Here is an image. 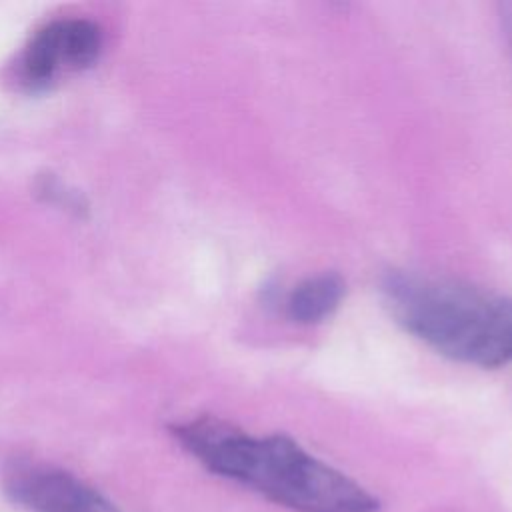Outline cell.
<instances>
[{"label": "cell", "mask_w": 512, "mask_h": 512, "mask_svg": "<svg viewBox=\"0 0 512 512\" xmlns=\"http://www.w3.org/2000/svg\"><path fill=\"white\" fill-rule=\"evenodd\" d=\"M4 486L28 512H118L96 488L72 472L38 460H14L4 470Z\"/></svg>", "instance_id": "4"}, {"label": "cell", "mask_w": 512, "mask_h": 512, "mask_svg": "<svg viewBox=\"0 0 512 512\" xmlns=\"http://www.w3.org/2000/svg\"><path fill=\"white\" fill-rule=\"evenodd\" d=\"M174 438L212 474L292 512H378L380 500L360 482L276 432L256 436L214 416L172 426Z\"/></svg>", "instance_id": "1"}, {"label": "cell", "mask_w": 512, "mask_h": 512, "mask_svg": "<svg viewBox=\"0 0 512 512\" xmlns=\"http://www.w3.org/2000/svg\"><path fill=\"white\" fill-rule=\"evenodd\" d=\"M500 22L504 30V38L512 56V2H502L500 4Z\"/></svg>", "instance_id": "6"}, {"label": "cell", "mask_w": 512, "mask_h": 512, "mask_svg": "<svg viewBox=\"0 0 512 512\" xmlns=\"http://www.w3.org/2000/svg\"><path fill=\"white\" fill-rule=\"evenodd\" d=\"M382 296L396 322L426 346L480 368L512 362V298L418 272H388Z\"/></svg>", "instance_id": "2"}, {"label": "cell", "mask_w": 512, "mask_h": 512, "mask_svg": "<svg viewBox=\"0 0 512 512\" xmlns=\"http://www.w3.org/2000/svg\"><path fill=\"white\" fill-rule=\"evenodd\" d=\"M346 294V282L336 272H320L298 282L286 296V316L296 324H318L334 314Z\"/></svg>", "instance_id": "5"}, {"label": "cell", "mask_w": 512, "mask_h": 512, "mask_svg": "<svg viewBox=\"0 0 512 512\" xmlns=\"http://www.w3.org/2000/svg\"><path fill=\"white\" fill-rule=\"evenodd\" d=\"M104 46L100 26L86 18H58L38 28L18 60V78L28 88H44L62 74L92 66Z\"/></svg>", "instance_id": "3"}]
</instances>
